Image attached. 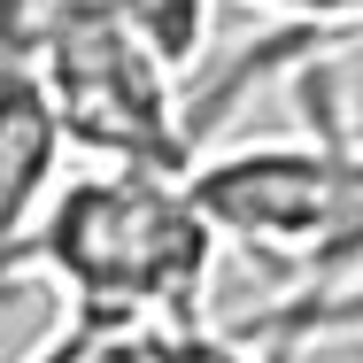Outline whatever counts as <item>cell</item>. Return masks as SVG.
<instances>
[{"label": "cell", "mask_w": 363, "mask_h": 363, "mask_svg": "<svg viewBox=\"0 0 363 363\" xmlns=\"http://www.w3.org/2000/svg\"><path fill=\"white\" fill-rule=\"evenodd\" d=\"M224 232L209 224L186 170L108 162L62 178L47 217L0 247V286L47 279L62 309H101L132 325H186L201 317L217 279Z\"/></svg>", "instance_id": "cell-1"}, {"label": "cell", "mask_w": 363, "mask_h": 363, "mask_svg": "<svg viewBox=\"0 0 363 363\" xmlns=\"http://www.w3.org/2000/svg\"><path fill=\"white\" fill-rule=\"evenodd\" d=\"M39 70L55 85V101H62V124H70L77 155L155 162V170H194L201 162L186 70H170L116 8L77 16L39 55Z\"/></svg>", "instance_id": "cell-2"}, {"label": "cell", "mask_w": 363, "mask_h": 363, "mask_svg": "<svg viewBox=\"0 0 363 363\" xmlns=\"http://www.w3.org/2000/svg\"><path fill=\"white\" fill-rule=\"evenodd\" d=\"M77 155L62 101L39 62H0V247L47 217L62 194V162Z\"/></svg>", "instance_id": "cell-3"}, {"label": "cell", "mask_w": 363, "mask_h": 363, "mask_svg": "<svg viewBox=\"0 0 363 363\" xmlns=\"http://www.w3.org/2000/svg\"><path fill=\"white\" fill-rule=\"evenodd\" d=\"M23 363H155V325L101 317V309H62L55 333H47Z\"/></svg>", "instance_id": "cell-4"}, {"label": "cell", "mask_w": 363, "mask_h": 363, "mask_svg": "<svg viewBox=\"0 0 363 363\" xmlns=\"http://www.w3.org/2000/svg\"><path fill=\"white\" fill-rule=\"evenodd\" d=\"M132 31H140L147 47L170 62V70H201V55H209V16H217V0H108Z\"/></svg>", "instance_id": "cell-5"}, {"label": "cell", "mask_w": 363, "mask_h": 363, "mask_svg": "<svg viewBox=\"0 0 363 363\" xmlns=\"http://www.w3.org/2000/svg\"><path fill=\"white\" fill-rule=\"evenodd\" d=\"M93 8H108V0H0V62H39Z\"/></svg>", "instance_id": "cell-6"}]
</instances>
